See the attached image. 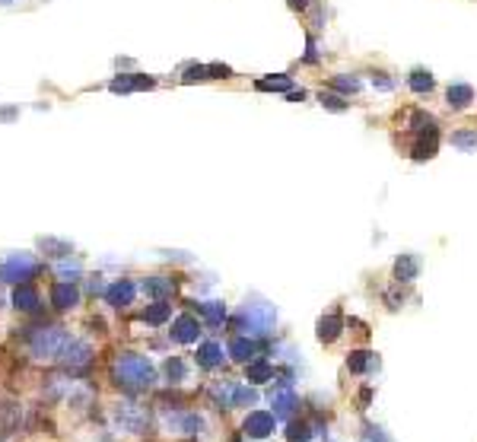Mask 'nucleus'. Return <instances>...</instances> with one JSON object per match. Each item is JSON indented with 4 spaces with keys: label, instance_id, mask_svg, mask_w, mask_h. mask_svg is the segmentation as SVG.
I'll return each instance as SVG.
<instances>
[{
    "label": "nucleus",
    "instance_id": "20e7f679",
    "mask_svg": "<svg viewBox=\"0 0 477 442\" xmlns=\"http://www.w3.org/2000/svg\"><path fill=\"white\" fill-rule=\"evenodd\" d=\"M197 334H201V325H197L191 315H182V318L172 325V338L175 340H182V344H194L197 340Z\"/></svg>",
    "mask_w": 477,
    "mask_h": 442
},
{
    "label": "nucleus",
    "instance_id": "dca6fc26",
    "mask_svg": "<svg viewBox=\"0 0 477 442\" xmlns=\"http://www.w3.org/2000/svg\"><path fill=\"white\" fill-rule=\"evenodd\" d=\"M286 439H290V442H309L312 433H309V426H305V423H290V433H286Z\"/></svg>",
    "mask_w": 477,
    "mask_h": 442
},
{
    "label": "nucleus",
    "instance_id": "6e6552de",
    "mask_svg": "<svg viewBox=\"0 0 477 442\" xmlns=\"http://www.w3.org/2000/svg\"><path fill=\"white\" fill-rule=\"evenodd\" d=\"M254 350H258V347H254V340H248V338H235L232 344H229V357L239 359V363H248V359L254 357Z\"/></svg>",
    "mask_w": 477,
    "mask_h": 442
},
{
    "label": "nucleus",
    "instance_id": "9d476101",
    "mask_svg": "<svg viewBox=\"0 0 477 442\" xmlns=\"http://www.w3.org/2000/svg\"><path fill=\"white\" fill-rule=\"evenodd\" d=\"M220 359H223L220 344H204L201 350H197V363H201V366H207V369H210V366H216Z\"/></svg>",
    "mask_w": 477,
    "mask_h": 442
},
{
    "label": "nucleus",
    "instance_id": "2eb2a0df",
    "mask_svg": "<svg viewBox=\"0 0 477 442\" xmlns=\"http://www.w3.org/2000/svg\"><path fill=\"white\" fill-rule=\"evenodd\" d=\"M432 156H436V137L420 141L417 147H413V160H432Z\"/></svg>",
    "mask_w": 477,
    "mask_h": 442
},
{
    "label": "nucleus",
    "instance_id": "a211bd4d",
    "mask_svg": "<svg viewBox=\"0 0 477 442\" xmlns=\"http://www.w3.org/2000/svg\"><path fill=\"white\" fill-rule=\"evenodd\" d=\"M258 90H273V92H283L290 90V77H273V80H261Z\"/></svg>",
    "mask_w": 477,
    "mask_h": 442
},
{
    "label": "nucleus",
    "instance_id": "412c9836",
    "mask_svg": "<svg viewBox=\"0 0 477 442\" xmlns=\"http://www.w3.org/2000/svg\"><path fill=\"white\" fill-rule=\"evenodd\" d=\"M331 83H334L341 92H356V90H360V80H353V77H350V80L347 77H334Z\"/></svg>",
    "mask_w": 477,
    "mask_h": 442
},
{
    "label": "nucleus",
    "instance_id": "4468645a",
    "mask_svg": "<svg viewBox=\"0 0 477 442\" xmlns=\"http://www.w3.org/2000/svg\"><path fill=\"white\" fill-rule=\"evenodd\" d=\"M411 90H413V92H430V90H432V77H430L426 71L411 73Z\"/></svg>",
    "mask_w": 477,
    "mask_h": 442
},
{
    "label": "nucleus",
    "instance_id": "423d86ee",
    "mask_svg": "<svg viewBox=\"0 0 477 442\" xmlns=\"http://www.w3.org/2000/svg\"><path fill=\"white\" fill-rule=\"evenodd\" d=\"M417 270H420V261L413 255H401L398 261H394V277H398L401 283H411L413 277H417Z\"/></svg>",
    "mask_w": 477,
    "mask_h": 442
},
{
    "label": "nucleus",
    "instance_id": "7ed1b4c3",
    "mask_svg": "<svg viewBox=\"0 0 477 442\" xmlns=\"http://www.w3.org/2000/svg\"><path fill=\"white\" fill-rule=\"evenodd\" d=\"M273 423H277V417L267 414V410H254V414L245 417V436H252V439H264V436L273 433Z\"/></svg>",
    "mask_w": 477,
    "mask_h": 442
},
{
    "label": "nucleus",
    "instance_id": "4be33fe9",
    "mask_svg": "<svg viewBox=\"0 0 477 442\" xmlns=\"http://www.w3.org/2000/svg\"><path fill=\"white\" fill-rule=\"evenodd\" d=\"M322 105H324V109H331V112H343V109H347V102H343L341 96H331V92H328V96L322 92Z\"/></svg>",
    "mask_w": 477,
    "mask_h": 442
},
{
    "label": "nucleus",
    "instance_id": "5701e85b",
    "mask_svg": "<svg viewBox=\"0 0 477 442\" xmlns=\"http://www.w3.org/2000/svg\"><path fill=\"white\" fill-rule=\"evenodd\" d=\"M452 143L461 147V150H471V147H477V134H455L452 137Z\"/></svg>",
    "mask_w": 477,
    "mask_h": 442
},
{
    "label": "nucleus",
    "instance_id": "ddd939ff",
    "mask_svg": "<svg viewBox=\"0 0 477 442\" xmlns=\"http://www.w3.org/2000/svg\"><path fill=\"white\" fill-rule=\"evenodd\" d=\"M108 296H112L114 306H127V302L134 299V287L131 283H114V287L108 289Z\"/></svg>",
    "mask_w": 477,
    "mask_h": 442
},
{
    "label": "nucleus",
    "instance_id": "6ab92c4d",
    "mask_svg": "<svg viewBox=\"0 0 477 442\" xmlns=\"http://www.w3.org/2000/svg\"><path fill=\"white\" fill-rule=\"evenodd\" d=\"M201 312L207 315V318L213 321V325H216V321H223V318H226V309H223L220 302H207V306H201Z\"/></svg>",
    "mask_w": 477,
    "mask_h": 442
},
{
    "label": "nucleus",
    "instance_id": "a878e982",
    "mask_svg": "<svg viewBox=\"0 0 477 442\" xmlns=\"http://www.w3.org/2000/svg\"><path fill=\"white\" fill-rule=\"evenodd\" d=\"M235 401H242V404H245V401H248V404H252V401H254V391L242 388V391H239V395H235Z\"/></svg>",
    "mask_w": 477,
    "mask_h": 442
},
{
    "label": "nucleus",
    "instance_id": "bb28decb",
    "mask_svg": "<svg viewBox=\"0 0 477 442\" xmlns=\"http://www.w3.org/2000/svg\"><path fill=\"white\" fill-rule=\"evenodd\" d=\"M372 83L379 86V90H385V92L391 90V83H388V80H385V73H379V77H372Z\"/></svg>",
    "mask_w": 477,
    "mask_h": 442
},
{
    "label": "nucleus",
    "instance_id": "f3484780",
    "mask_svg": "<svg viewBox=\"0 0 477 442\" xmlns=\"http://www.w3.org/2000/svg\"><path fill=\"white\" fill-rule=\"evenodd\" d=\"M54 302H57V306H73V302H76V293H73V287H57L54 289Z\"/></svg>",
    "mask_w": 477,
    "mask_h": 442
},
{
    "label": "nucleus",
    "instance_id": "aec40b11",
    "mask_svg": "<svg viewBox=\"0 0 477 442\" xmlns=\"http://www.w3.org/2000/svg\"><path fill=\"white\" fill-rule=\"evenodd\" d=\"M143 318H146V321H153V325H159V321L169 318V306H153V309H146Z\"/></svg>",
    "mask_w": 477,
    "mask_h": 442
},
{
    "label": "nucleus",
    "instance_id": "39448f33",
    "mask_svg": "<svg viewBox=\"0 0 477 442\" xmlns=\"http://www.w3.org/2000/svg\"><path fill=\"white\" fill-rule=\"evenodd\" d=\"M445 99H449V105H452V109H468V105H471V99H474V90H471L468 83H455V86H449Z\"/></svg>",
    "mask_w": 477,
    "mask_h": 442
},
{
    "label": "nucleus",
    "instance_id": "f8f14e48",
    "mask_svg": "<svg viewBox=\"0 0 477 442\" xmlns=\"http://www.w3.org/2000/svg\"><path fill=\"white\" fill-rule=\"evenodd\" d=\"M273 376V366L258 359V363H248V382H267Z\"/></svg>",
    "mask_w": 477,
    "mask_h": 442
},
{
    "label": "nucleus",
    "instance_id": "0eeeda50",
    "mask_svg": "<svg viewBox=\"0 0 477 442\" xmlns=\"http://www.w3.org/2000/svg\"><path fill=\"white\" fill-rule=\"evenodd\" d=\"M341 325L343 321L337 318V315H328V318L318 321V340H324V344H331V340L341 338Z\"/></svg>",
    "mask_w": 477,
    "mask_h": 442
},
{
    "label": "nucleus",
    "instance_id": "393cba45",
    "mask_svg": "<svg viewBox=\"0 0 477 442\" xmlns=\"http://www.w3.org/2000/svg\"><path fill=\"white\" fill-rule=\"evenodd\" d=\"M165 369H169V378H182V363H178V359H169Z\"/></svg>",
    "mask_w": 477,
    "mask_h": 442
},
{
    "label": "nucleus",
    "instance_id": "cd10ccee",
    "mask_svg": "<svg viewBox=\"0 0 477 442\" xmlns=\"http://www.w3.org/2000/svg\"><path fill=\"white\" fill-rule=\"evenodd\" d=\"M293 7H305V0H290Z\"/></svg>",
    "mask_w": 477,
    "mask_h": 442
},
{
    "label": "nucleus",
    "instance_id": "f257e3e1",
    "mask_svg": "<svg viewBox=\"0 0 477 442\" xmlns=\"http://www.w3.org/2000/svg\"><path fill=\"white\" fill-rule=\"evenodd\" d=\"M114 378H118V385H124V388H150L153 366H150V359L127 353V357H121L118 363H114Z\"/></svg>",
    "mask_w": 477,
    "mask_h": 442
},
{
    "label": "nucleus",
    "instance_id": "9b49d317",
    "mask_svg": "<svg viewBox=\"0 0 477 442\" xmlns=\"http://www.w3.org/2000/svg\"><path fill=\"white\" fill-rule=\"evenodd\" d=\"M347 366H350V372H366V369H372V366H375V359H372V353L356 350V353H350Z\"/></svg>",
    "mask_w": 477,
    "mask_h": 442
},
{
    "label": "nucleus",
    "instance_id": "1a4fd4ad",
    "mask_svg": "<svg viewBox=\"0 0 477 442\" xmlns=\"http://www.w3.org/2000/svg\"><path fill=\"white\" fill-rule=\"evenodd\" d=\"M271 404H273V417H286L293 407H296V395L293 391H277V395L271 398Z\"/></svg>",
    "mask_w": 477,
    "mask_h": 442
},
{
    "label": "nucleus",
    "instance_id": "b1692460",
    "mask_svg": "<svg viewBox=\"0 0 477 442\" xmlns=\"http://www.w3.org/2000/svg\"><path fill=\"white\" fill-rule=\"evenodd\" d=\"M16 302H23V309H32V306H35V293H32L29 287H23L16 293Z\"/></svg>",
    "mask_w": 477,
    "mask_h": 442
},
{
    "label": "nucleus",
    "instance_id": "f03ea898",
    "mask_svg": "<svg viewBox=\"0 0 477 442\" xmlns=\"http://www.w3.org/2000/svg\"><path fill=\"white\" fill-rule=\"evenodd\" d=\"M273 325V309L267 302H252L242 309V328H248V334H264Z\"/></svg>",
    "mask_w": 477,
    "mask_h": 442
}]
</instances>
